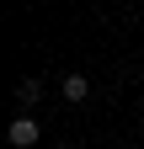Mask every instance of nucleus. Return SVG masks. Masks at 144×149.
<instances>
[{
    "label": "nucleus",
    "instance_id": "obj_1",
    "mask_svg": "<svg viewBox=\"0 0 144 149\" xmlns=\"http://www.w3.org/2000/svg\"><path fill=\"white\" fill-rule=\"evenodd\" d=\"M6 139H11V149H38L43 128H38V117H16V123L6 128Z\"/></svg>",
    "mask_w": 144,
    "mask_h": 149
},
{
    "label": "nucleus",
    "instance_id": "obj_2",
    "mask_svg": "<svg viewBox=\"0 0 144 149\" xmlns=\"http://www.w3.org/2000/svg\"><path fill=\"white\" fill-rule=\"evenodd\" d=\"M85 96H91V80H85V74H64V101H69V107H80Z\"/></svg>",
    "mask_w": 144,
    "mask_h": 149
},
{
    "label": "nucleus",
    "instance_id": "obj_3",
    "mask_svg": "<svg viewBox=\"0 0 144 149\" xmlns=\"http://www.w3.org/2000/svg\"><path fill=\"white\" fill-rule=\"evenodd\" d=\"M38 96H43V80H38V74H32V80H22V85H16V101H27V107H32V101H38Z\"/></svg>",
    "mask_w": 144,
    "mask_h": 149
},
{
    "label": "nucleus",
    "instance_id": "obj_4",
    "mask_svg": "<svg viewBox=\"0 0 144 149\" xmlns=\"http://www.w3.org/2000/svg\"><path fill=\"white\" fill-rule=\"evenodd\" d=\"M53 149H69V144H53Z\"/></svg>",
    "mask_w": 144,
    "mask_h": 149
}]
</instances>
